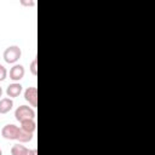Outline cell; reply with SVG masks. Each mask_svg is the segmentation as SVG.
<instances>
[{
    "instance_id": "2e32d148",
    "label": "cell",
    "mask_w": 155,
    "mask_h": 155,
    "mask_svg": "<svg viewBox=\"0 0 155 155\" xmlns=\"http://www.w3.org/2000/svg\"><path fill=\"white\" fill-rule=\"evenodd\" d=\"M0 155H2V150L1 149H0Z\"/></svg>"
},
{
    "instance_id": "8fae6325",
    "label": "cell",
    "mask_w": 155,
    "mask_h": 155,
    "mask_svg": "<svg viewBox=\"0 0 155 155\" xmlns=\"http://www.w3.org/2000/svg\"><path fill=\"white\" fill-rule=\"evenodd\" d=\"M30 73H31L34 76L38 75V59H36V58L33 59L31 63H30Z\"/></svg>"
},
{
    "instance_id": "4fadbf2b",
    "label": "cell",
    "mask_w": 155,
    "mask_h": 155,
    "mask_svg": "<svg viewBox=\"0 0 155 155\" xmlns=\"http://www.w3.org/2000/svg\"><path fill=\"white\" fill-rule=\"evenodd\" d=\"M21 5H23V6H34V5H35V2H34L33 0H29V1L22 0V1H21Z\"/></svg>"
},
{
    "instance_id": "277c9868",
    "label": "cell",
    "mask_w": 155,
    "mask_h": 155,
    "mask_svg": "<svg viewBox=\"0 0 155 155\" xmlns=\"http://www.w3.org/2000/svg\"><path fill=\"white\" fill-rule=\"evenodd\" d=\"M24 99L33 107H38V90L34 86L27 87V90L24 91Z\"/></svg>"
},
{
    "instance_id": "7a4b0ae2",
    "label": "cell",
    "mask_w": 155,
    "mask_h": 155,
    "mask_svg": "<svg viewBox=\"0 0 155 155\" xmlns=\"http://www.w3.org/2000/svg\"><path fill=\"white\" fill-rule=\"evenodd\" d=\"M15 117L17 121L22 122L24 120H35V110L29 105H19L15 110Z\"/></svg>"
},
{
    "instance_id": "8992f818",
    "label": "cell",
    "mask_w": 155,
    "mask_h": 155,
    "mask_svg": "<svg viewBox=\"0 0 155 155\" xmlns=\"http://www.w3.org/2000/svg\"><path fill=\"white\" fill-rule=\"evenodd\" d=\"M22 90H23V86L19 84V82H13V84H10L6 88V94L8 98H16L18 97L21 93H22Z\"/></svg>"
},
{
    "instance_id": "3957f363",
    "label": "cell",
    "mask_w": 155,
    "mask_h": 155,
    "mask_svg": "<svg viewBox=\"0 0 155 155\" xmlns=\"http://www.w3.org/2000/svg\"><path fill=\"white\" fill-rule=\"evenodd\" d=\"M19 127L13 125V124H7L2 127L1 130V136L5 138V139H8V140H17V137H18V133H19Z\"/></svg>"
},
{
    "instance_id": "6da1fadb",
    "label": "cell",
    "mask_w": 155,
    "mask_h": 155,
    "mask_svg": "<svg viewBox=\"0 0 155 155\" xmlns=\"http://www.w3.org/2000/svg\"><path fill=\"white\" fill-rule=\"evenodd\" d=\"M22 56V50L17 45H11L7 48H5L2 53V58L8 64H15Z\"/></svg>"
},
{
    "instance_id": "9a60e30c",
    "label": "cell",
    "mask_w": 155,
    "mask_h": 155,
    "mask_svg": "<svg viewBox=\"0 0 155 155\" xmlns=\"http://www.w3.org/2000/svg\"><path fill=\"white\" fill-rule=\"evenodd\" d=\"M2 96V88H1V86H0V97Z\"/></svg>"
},
{
    "instance_id": "9c48e42d",
    "label": "cell",
    "mask_w": 155,
    "mask_h": 155,
    "mask_svg": "<svg viewBox=\"0 0 155 155\" xmlns=\"http://www.w3.org/2000/svg\"><path fill=\"white\" fill-rule=\"evenodd\" d=\"M28 151H29V149L25 148L24 145H22L21 143L15 144L11 148V155H27Z\"/></svg>"
},
{
    "instance_id": "5bb4252c",
    "label": "cell",
    "mask_w": 155,
    "mask_h": 155,
    "mask_svg": "<svg viewBox=\"0 0 155 155\" xmlns=\"http://www.w3.org/2000/svg\"><path fill=\"white\" fill-rule=\"evenodd\" d=\"M27 155H38V150L36 149H29Z\"/></svg>"
},
{
    "instance_id": "7c38bea8",
    "label": "cell",
    "mask_w": 155,
    "mask_h": 155,
    "mask_svg": "<svg viewBox=\"0 0 155 155\" xmlns=\"http://www.w3.org/2000/svg\"><path fill=\"white\" fill-rule=\"evenodd\" d=\"M6 78H7V70L2 64H0V81H4Z\"/></svg>"
},
{
    "instance_id": "30bf717a",
    "label": "cell",
    "mask_w": 155,
    "mask_h": 155,
    "mask_svg": "<svg viewBox=\"0 0 155 155\" xmlns=\"http://www.w3.org/2000/svg\"><path fill=\"white\" fill-rule=\"evenodd\" d=\"M21 128V127H19ZM33 133H29V132H25L23 130H19V133H18V137H17V140L19 143H27V142H30L33 139Z\"/></svg>"
},
{
    "instance_id": "ba28073f",
    "label": "cell",
    "mask_w": 155,
    "mask_h": 155,
    "mask_svg": "<svg viewBox=\"0 0 155 155\" xmlns=\"http://www.w3.org/2000/svg\"><path fill=\"white\" fill-rule=\"evenodd\" d=\"M21 124V130L25 131V132H29V133H34L35 130H36V122L35 120L30 119V120H24Z\"/></svg>"
},
{
    "instance_id": "52a82bcc",
    "label": "cell",
    "mask_w": 155,
    "mask_h": 155,
    "mask_svg": "<svg viewBox=\"0 0 155 155\" xmlns=\"http://www.w3.org/2000/svg\"><path fill=\"white\" fill-rule=\"evenodd\" d=\"M13 107V101L8 97L0 99V114H7Z\"/></svg>"
},
{
    "instance_id": "5b68a950",
    "label": "cell",
    "mask_w": 155,
    "mask_h": 155,
    "mask_svg": "<svg viewBox=\"0 0 155 155\" xmlns=\"http://www.w3.org/2000/svg\"><path fill=\"white\" fill-rule=\"evenodd\" d=\"M24 74H25V70H24V67L22 64H15L10 69V79L13 80L15 82L22 80Z\"/></svg>"
}]
</instances>
